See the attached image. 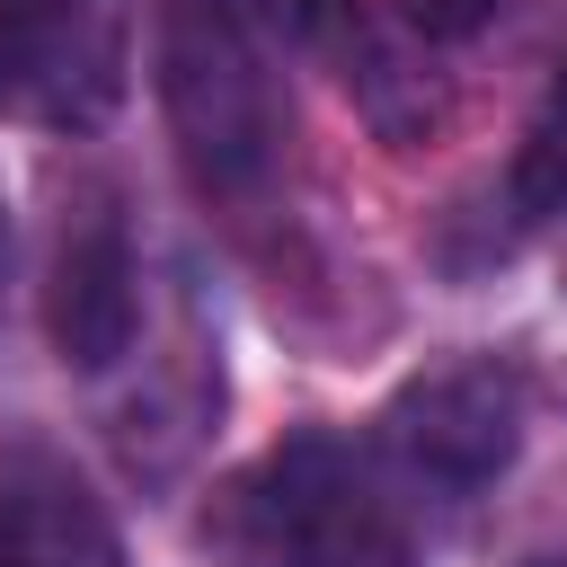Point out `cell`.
<instances>
[{
	"label": "cell",
	"instance_id": "cell-10",
	"mask_svg": "<svg viewBox=\"0 0 567 567\" xmlns=\"http://www.w3.org/2000/svg\"><path fill=\"white\" fill-rule=\"evenodd\" d=\"M0 275H9V213H0Z\"/></svg>",
	"mask_w": 567,
	"mask_h": 567
},
{
	"label": "cell",
	"instance_id": "cell-6",
	"mask_svg": "<svg viewBox=\"0 0 567 567\" xmlns=\"http://www.w3.org/2000/svg\"><path fill=\"white\" fill-rule=\"evenodd\" d=\"M0 567H124V540L71 461L53 452L0 461Z\"/></svg>",
	"mask_w": 567,
	"mask_h": 567
},
{
	"label": "cell",
	"instance_id": "cell-8",
	"mask_svg": "<svg viewBox=\"0 0 567 567\" xmlns=\"http://www.w3.org/2000/svg\"><path fill=\"white\" fill-rule=\"evenodd\" d=\"M248 18H266L284 44H346L354 27V0H239Z\"/></svg>",
	"mask_w": 567,
	"mask_h": 567
},
{
	"label": "cell",
	"instance_id": "cell-3",
	"mask_svg": "<svg viewBox=\"0 0 567 567\" xmlns=\"http://www.w3.org/2000/svg\"><path fill=\"white\" fill-rule=\"evenodd\" d=\"M124 97V0H9L0 115L89 133Z\"/></svg>",
	"mask_w": 567,
	"mask_h": 567
},
{
	"label": "cell",
	"instance_id": "cell-5",
	"mask_svg": "<svg viewBox=\"0 0 567 567\" xmlns=\"http://www.w3.org/2000/svg\"><path fill=\"white\" fill-rule=\"evenodd\" d=\"M133 239H124V213L106 195L71 204L62 230H53V275H44V328H53V354L71 372H106L124 346H133V319H142V292H133Z\"/></svg>",
	"mask_w": 567,
	"mask_h": 567
},
{
	"label": "cell",
	"instance_id": "cell-11",
	"mask_svg": "<svg viewBox=\"0 0 567 567\" xmlns=\"http://www.w3.org/2000/svg\"><path fill=\"white\" fill-rule=\"evenodd\" d=\"M523 567H558V558H523Z\"/></svg>",
	"mask_w": 567,
	"mask_h": 567
},
{
	"label": "cell",
	"instance_id": "cell-7",
	"mask_svg": "<svg viewBox=\"0 0 567 567\" xmlns=\"http://www.w3.org/2000/svg\"><path fill=\"white\" fill-rule=\"evenodd\" d=\"M514 213L523 221L567 213V62H558V80H549V97H540V115L514 151Z\"/></svg>",
	"mask_w": 567,
	"mask_h": 567
},
{
	"label": "cell",
	"instance_id": "cell-2",
	"mask_svg": "<svg viewBox=\"0 0 567 567\" xmlns=\"http://www.w3.org/2000/svg\"><path fill=\"white\" fill-rule=\"evenodd\" d=\"M221 549L239 567H416L363 461L328 434H292L221 496Z\"/></svg>",
	"mask_w": 567,
	"mask_h": 567
},
{
	"label": "cell",
	"instance_id": "cell-4",
	"mask_svg": "<svg viewBox=\"0 0 567 567\" xmlns=\"http://www.w3.org/2000/svg\"><path fill=\"white\" fill-rule=\"evenodd\" d=\"M399 470L434 496H478L514 443H523V381L505 363H443L425 381H408L381 416Z\"/></svg>",
	"mask_w": 567,
	"mask_h": 567
},
{
	"label": "cell",
	"instance_id": "cell-9",
	"mask_svg": "<svg viewBox=\"0 0 567 567\" xmlns=\"http://www.w3.org/2000/svg\"><path fill=\"white\" fill-rule=\"evenodd\" d=\"M496 9H505V0H399V18H408L425 44H461V35H478Z\"/></svg>",
	"mask_w": 567,
	"mask_h": 567
},
{
	"label": "cell",
	"instance_id": "cell-1",
	"mask_svg": "<svg viewBox=\"0 0 567 567\" xmlns=\"http://www.w3.org/2000/svg\"><path fill=\"white\" fill-rule=\"evenodd\" d=\"M159 106L204 195H257L284 159V97L239 0H159Z\"/></svg>",
	"mask_w": 567,
	"mask_h": 567
},
{
	"label": "cell",
	"instance_id": "cell-12",
	"mask_svg": "<svg viewBox=\"0 0 567 567\" xmlns=\"http://www.w3.org/2000/svg\"><path fill=\"white\" fill-rule=\"evenodd\" d=\"M0 27H9V0H0Z\"/></svg>",
	"mask_w": 567,
	"mask_h": 567
}]
</instances>
